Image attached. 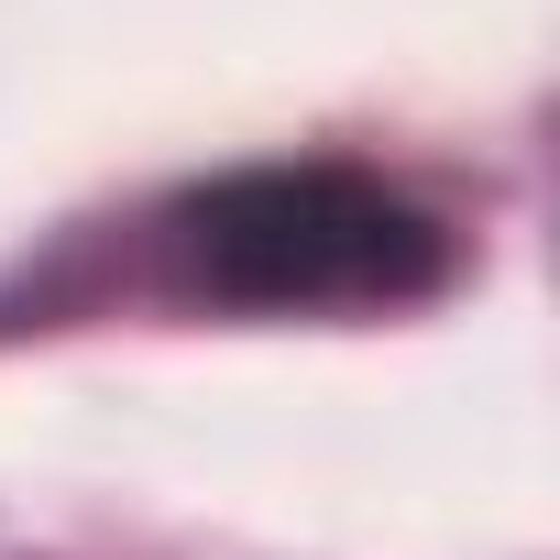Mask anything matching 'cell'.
Returning a JSON list of instances; mask_svg holds the SVG:
<instances>
[{"label":"cell","instance_id":"1","mask_svg":"<svg viewBox=\"0 0 560 560\" xmlns=\"http://www.w3.org/2000/svg\"><path fill=\"white\" fill-rule=\"evenodd\" d=\"M176 264L242 308H396L440 287V220L352 165H264L176 209Z\"/></svg>","mask_w":560,"mask_h":560}]
</instances>
